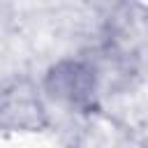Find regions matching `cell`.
<instances>
[{"instance_id": "cell-1", "label": "cell", "mask_w": 148, "mask_h": 148, "mask_svg": "<svg viewBox=\"0 0 148 148\" xmlns=\"http://www.w3.org/2000/svg\"><path fill=\"white\" fill-rule=\"evenodd\" d=\"M49 83L53 88V95L65 97L72 104H81L92 95V76L86 67L76 62H65L58 69H53Z\"/></svg>"}]
</instances>
